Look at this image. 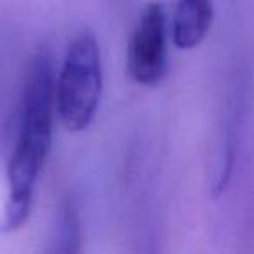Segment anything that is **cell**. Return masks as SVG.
<instances>
[{
  "label": "cell",
  "mask_w": 254,
  "mask_h": 254,
  "mask_svg": "<svg viewBox=\"0 0 254 254\" xmlns=\"http://www.w3.org/2000/svg\"><path fill=\"white\" fill-rule=\"evenodd\" d=\"M54 70L47 51L32 58L23 92L21 126L7 164L9 198L0 233L18 232L32 211L33 188L53 141Z\"/></svg>",
  "instance_id": "6da1fadb"
},
{
  "label": "cell",
  "mask_w": 254,
  "mask_h": 254,
  "mask_svg": "<svg viewBox=\"0 0 254 254\" xmlns=\"http://www.w3.org/2000/svg\"><path fill=\"white\" fill-rule=\"evenodd\" d=\"M101 91L103 71L98 40L91 30H82L68 46L54 85L58 117L68 131L78 132L91 126Z\"/></svg>",
  "instance_id": "7a4b0ae2"
},
{
  "label": "cell",
  "mask_w": 254,
  "mask_h": 254,
  "mask_svg": "<svg viewBox=\"0 0 254 254\" xmlns=\"http://www.w3.org/2000/svg\"><path fill=\"white\" fill-rule=\"evenodd\" d=\"M167 64L166 12L157 0L143 7L127 47V71L141 85L162 80Z\"/></svg>",
  "instance_id": "3957f363"
},
{
  "label": "cell",
  "mask_w": 254,
  "mask_h": 254,
  "mask_svg": "<svg viewBox=\"0 0 254 254\" xmlns=\"http://www.w3.org/2000/svg\"><path fill=\"white\" fill-rule=\"evenodd\" d=\"M214 19L212 0H178L173 16V42L178 49H193L207 37Z\"/></svg>",
  "instance_id": "277c9868"
},
{
  "label": "cell",
  "mask_w": 254,
  "mask_h": 254,
  "mask_svg": "<svg viewBox=\"0 0 254 254\" xmlns=\"http://www.w3.org/2000/svg\"><path fill=\"white\" fill-rule=\"evenodd\" d=\"M80 249V226L71 202H63L58 211L56 225L53 232L54 253H77Z\"/></svg>",
  "instance_id": "5b68a950"
}]
</instances>
